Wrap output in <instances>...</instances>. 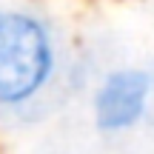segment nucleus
I'll use <instances>...</instances> for the list:
<instances>
[{"label": "nucleus", "mask_w": 154, "mask_h": 154, "mask_svg": "<svg viewBox=\"0 0 154 154\" xmlns=\"http://www.w3.org/2000/svg\"><path fill=\"white\" fill-rule=\"evenodd\" d=\"M57 46L51 29L23 9H0V106L32 103L54 77Z\"/></svg>", "instance_id": "f257e3e1"}, {"label": "nucleus", "mask_w": 154, "mask_h": 154, "mask_svg": "<svg viewBox=\"0 0 154 154\" xmlns=\"http://www.w3.org/2000/svg\"><path fill=\"white\" fill-rule=\"evenodd\" d=\"M154 80L146 69H114L100 80L91 100L94 126L106 134H123L140 126L149 111Z\"/></svg>", "instance_id": "f03ea898"}]
</instances>
